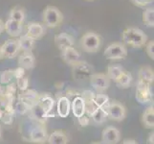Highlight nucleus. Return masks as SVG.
Listing matches in <instances>:
<instances>
[{"label": "nucleus", "instance_id": "f257e3e1", "mask_svg": "<svg viewBox=\"0 0 154 144\" xmlns=\"http://www.w3.org/2000/svg\"><path fill=\"white\" fill-rule=\"evenodd\" d=\"M123 40L132 47L140 48L147 42V36L138 28H126L123 32Z\"/></svg>", "mask_w": 154, "mask_h": 144}, {"label": "nucleus", "instance_id": "f03ea898", "mask_svg": "<svg viewBox=\"0 0 154 144\" xmlns=\"http://www.w3.org/2000/svg\"><path fill=\"white\" fill-rule=\"evenodd\" d=\"M102 45L100 37L94 32H87L81 39V46L82 50L87 53H96L100 50Z\"/></svg>", "mask_w": 154, "mask_h": 144}, {"label": "nucleus", "instance_id": "7ed1b4c3", "mask_svg": "<svg viewBox=\"0 0 154 144\" xmlns=\"http://www.w3.org/2000/svg\"><path fill=\"white\" fill-rule=\"evenodd\" d=\"M63 20V14L57 7L47 6L43 11V21L50 28H55Z\"/></svg>", "mask_w": 154, "mask_h": 144}, {"label": "nucleus", "instance_id": "20e7f679", "mask_svg": "<svg viewBox=\"0 0 154 144\" xmlns=\"http://www.w3.org/2000/svg\"><path fill=\"white\" fill-rule=\"evenodd\" d=\"M105 111L107 114V117L117 122L123 121L126 116V109L125 107L121 104L118 101H112L105 107Z\"/></svg>", "mask_w": 154, "mask_h": 144}, {"label": "nucleus", "instance_id": "39448f33", "mask_svg": "<svg viewBox=\"0 0 154 144\" xmlns=\"http://www.w3.org/2000/svg\"><path fill=\"white\" fill-rule=\"evenodd\" d=\"M103 55L107 60H123V59H125L127 56V49L123 43L114 42V43L108 45L105 48Z\"/></svg>", "mask_w": 154, "mask_h": 144}, {"label": "nucleus", "instance_id": "423d86ee", "mask_svg": "<svg viewBox=\"0 0 154 144\" xmlns=\"http://www.w3.org/2000/svg\"><path fill=\"white\" fill-rule=\"evenodd\" d=\"M111 80L106 74L95 73L90 76V85L97 92H103L110 87Z\"/></svg>", "mask_w": 154, "mask_h": 144}, {"label": "nucleus", "instance_id": "0eeeda50", "mask_svg": "<svg viewBox=\"0 0 154 144\" xmlns=\"http://www.w3.org/2000/svg\"><path fill=\"white\" fill-rule=\"evenodd\" d=\"M136 99L141 104H146L152 99L150 84L139 81L136 88Z\"/></svg>", "mask_w": 154, "mask_h": 144}, {"label": "nucleus", "instance_id": "6e6552de", "mask_svg": "<svg viewBox=\"0 0 154 144\" xmlns=\"http://www.w3.org/2000/svg\"><path fill=\"white\" fill-rule=\"evenodd\" d=\"M121 140V133L116 127L108 126L103 131L102 142L106 144H116Z\"/></svg>", "mask_w": 154, "mask_h": 144}, {"label": "nucleus", "instance_id": "1a4fd4ad", "mask_svg": "<svg viewBox=\"0 0 154 144\" xmlns=\"http://www.w3.org/2000/svg\"><path fill=\"white\" fill-rule=\"evenodd\" d=\"M20 50L17 40H8L1 46V52L3 58L13 59L18 54Z\"/></svg>", "mask_w": 154, "mask_h": 144}, {"label": "nucleus", "instance_id": "9d476101", "mask_svg": "<svg viewBox=\"0 0 154 144\" xmlns=\"http://www.w3.org/2000/svg\"><path fill=\"white\" fill-rule=\"evenodd\" d=\"M60 51H61V56L63 61L67 65L74 66L75 63L79 62V53L76 50V48H74V46L65 47Z\"/></svg>", "mask_w": 154, "mask_h": 144}, {"label": "nucleus", "instance_id": "9b49d317", "mask_svg": "<svg viewBox=\"0 0 154 144\" xmlns=\"http://www.w3.org/2000/svg\"><path fill=\"white\" fill-rule=\"evenodd\" d=\"M4 23H5L4 30L7 32V34L9 36L17 38V37H19L22 34V30H23L22 22H18V21L9 18L6 22H4Z\"/></svg>", "mask_w": 154, "mask_h": 144}, {"label": "nucleus", "instance_id": "f8f14e48", "mask_svg": "<svg viewBox=\"0 0 154 144\" xmlns=\"http://www.w3.org/2000/svg\"><path fill=\"white\" fill-rule=\"evenodd\" d=\"M47 131L41 125L35 126L30 132V141L34 143H44L47 140Z\"/></svg>", "mask_w": 154, "mask_h": 144}, {"label": "nucleus", "instance_id": "ddd939ff", "mask_svg": "<svg viewBox=\"0 0 154 144\" xmlns=\"http://www.w3.org/2000/svg\"><path fill=\"white\" fill-rule=\"evenodd\" d=\"M45 32L46 30L42 24L38 22H31L27 26V33H26V35L29 36L33 40H36L41 39L44 36Z\"/></svg>", "mask_w": 154, "mask_h": 144}, {"label": "nucleus", "instance_id": "4468645a", "mask_svg": "<svg viewBox=\"0 0 154 144\" xmlns=\"http://www.w3.org/2000/svg\"><path fill=\"white\" fill-rule=\"evenodd\" d=\"M55 43L58 47V49L62 50L65 47L75 45V39L70 34L60 33L55 36Z\"/></svg>", "mask_w": 154, "mask_h": 144}, {"label": "nucleus", "instance_id": "2eb2a0df", "mask_svg": "<svg viewBox=\"0 0 154 144\" xmlns=\"http://www.w3.org/2000/svg\"><path fill=\"white\" fill-rule=\"evenodd\" d=\"M35 65V58L33 52H23L18 59V66L23 69H33Z\"/></svg>", "mask_w": 154, "mask_h": 144}, {"label": "nucleus", "instance_id": "dca6fc26", "mask_svg": "<svg viewBox=\"0 0 154 144\" xmlns=\"http://www.w3.org/2000/svg\"><path fill=\"white\" fill-rule=\"evenodd\" d=\"M29 110L31 111L32 116H33L35 120L40 122V123H44L46 119L49 117L48 114H47L45 110L42 108V106L38 103V101H36V102L31 107Z\"/></svg>", "mask_w": 154, "mask_h": 144}, {"label": "nucleus", "instance_id": "f3484780", "mask_svg": "<svg viewBox=\"0 0 154 144\" xmlns=\"http://www.w3.org/2000/svg\"><path fill=\"white\" fill-rule=\"evenodd\" d=\"M57 109V114L60 117H62V118L67 117L71 110V103L69 98L65 97V96H62V97L58 98Z\"/></svg>", "mask_w": 154, "mask_h": 144}, {"label": "nucleus", "instance_id": "a211bd4d", "mask_svg": "<svg viewBox=\"0 0 154 144\" xmlns=\"http://www.w3.org/2000/svg\"><path fill=\"white\" fill-rule=\"evenodd\" d=\"M71 110L73 111V114L77 118L85 114V103L82 96H77L74 98L71 105Z\"/></svg>", "mask_w": 154, "mask_h": 144}, {"label": "nucleus", "instance_id": "6ab92c4d", "mask_svg": "<svg viewBox=\"0 0 154 144\" xmlns=\"http://www.w3.org/2000/svg\"><path fill=\"white\" fill-rule=\"evenodd\" d=\"M94 96H95V93L90 91V90L84 91L82 95L84 103H85V114H87L89 117L93 114V111L97 109V106L94 103Z\"/></svg>", "mask_w": 154, "mask_h": 144}, {"label": "nucleus", "instance_id": "aec40b11", "mask_svg": "<svg viewBox=\"0 0 154 144\" xmlns=\"http://www.w3.org/2000/svg\"><path fill=\"white\" fill-rule=\"evenodd\" d=\"M46 141L50 144H66L69 142V139L64 132L55 131L47 137Z\"/></svg>", "mask_w": 154, "mask_h": 144}, {"label": "nucleus", "instance_id": "412c9836", "mask_svg": "<svg viewBox=\"0 0 154 144\" xmlns=\"http://www.w3.org/2000/svg\"><path fill=\"white\" fill-rule=\"evenodd\" d=\"M139 81H143L148 84H151L154 81V73L153 69L150 66H143L140 68L139 73H138Z\"/></svg>", "mask_w": 154, "mask_h": 144}, {"label": "nucleus", "instance_id": "4be33fe9", "mask_svg": "<svg viewBox=\"0 0 154 144\" xmlns=\"http://www.w3.org/2000/svg\"><path fill=\"white\" fill-rule=\"evenodd\" d=\"M17 41H18V45H19L20 50H22L23 52L33 51L34 47H35V40L30 38L29 36H27V35L21 36L17 40Z\"/></svg>", "mask_w": 154, "mask_h": 144}, {"label": "nucleus", "instance_id": "5701e85b", "mask_svg": "<svg viewBox=\"0 0 154 144\" xmlns=\"http://www.w3.org/2000/svg\"><path fill=\"white\" fill-rule=\"evenodd\" d=\"M132 82V76L129 73H127L125 71H124L121 75L115 80V84L116 86L118 87V88L120 89H126L130 87Z\"/></svg>", "mask_w": 154, "mask_h": 144}, {"label": "nucleus", "instance_id": "b1692460", "mask_svg": "<svg viewBox=\"0 0 154 144\" xmlns=\"http://www.w3.org/2000/svg\"><path fill=\"white\" fill-rule=\"evenodd\" d=\"M142 122L147 129H153L154 127V110L153 107L147 108L142 116Z\"/></svg>", "mask_w": 154, "mask_h": 144}, {"label": "nucleus", "instance_id": "393cba45", "mask_svg": "<svg viewBox=\"0 0 154 144\" xmlns=\"http://www.w3.org/2000/svg\"><path fill=\"white\" fill-rule=\"evenodd\" d=\"M38 93L34 89L31 90H26L25 92H23L19 96V99L22 100L23 102H25L27 105H29L30 107L33 106L36 101L38 99Z\"/></svg>", "mask_w": 154, "mask_h": 144}, {"label": "nucleus", "instance_id": "a878e982", "mask_svg": "<svg viewBox=\"0 0 154 144\" xmlns=\"http://www.w3.org/2000/svg\"><path fill=\"white\" fill-rule=\"evenodd\" d=\"M38 103L42 106V108L45 110V111L48 115L50 116V113L54 107V100L51 97L49 94H43V95H39L38 96Z\"/></svg>", "mask_w": 154, "mask_h": 144}, {"label": "nucleus", "instance_id": "bb28decb", "mask_svg": "<svg viewBox=\"0 0 154 144\" xmlns=\"http://www.w3.org/2000/svg\"><path fill=\"white\" fill-rule=\"evenodd\" d=\"M90 117H92V120L94 121V123L100 125V124H103L106 121V119H107V114H106L104 109L97 108L93 111V114L90 115Z\"/></svg>", "mask_w": 154, "mask_h": 144}, {"label": "nucleus", "instance_id": "cd10ccee", "mask_svg": "<svg viewBox=\"0 0 154 144\" xmlns=\"http://www.w3.org/2000/svg\"><path fill=\"white\" fill-rule=\"evenodd\" d=\"M124 71H125L124 68L119 65H110L107 67V73H106V75L108 76V78L111 80V81L115 82V80L118 78Z\"/></svg>", "mask_w": 154, "mask_h": 144}, {"label": "nucleus", "instance_id": "c85d7f7f", "mask_svg": "<svg viewBox=\"0 0 154 144\" xmlns=\"http://www.w3.org/2000/svg\"><path fill=\"white\" fill-rule=\"evenodd\" d=\"M94 103L97 106V108L105 109V107L109 103V97L103 92H98L94 96Z\"/></svg>", "mask_w": 154, "mask_h": 144}, {"label": "nucleus", "instance_id": "c756f323", "mask_svg": "<svg viewBox=\"0 0 154 144\" xmlns=\"http://www.w3.org/2000/svg\"><path fill=\"white\" fill-rule=\"evenodd\" d=\"M143 22L147 27H153L154 26V10L153 8H148L143 13Z\"/></svg>", "mask_w": 154, "mask_h": 144}, {"label": "nucleus", "instance_id": "7c9ffc66", "mask_svg": "<svg viewBox=\"0 0 154 144\" xmlns=\"http://www.w3.org/2000/svg\"><path fill=\"white\" fill-rule=\"evenodd\" d=\"M9 18L23 23L24 19H25V13H24L23 9L14 8L13 10H11V12L9 14Z\"/></svg>", "mask_w": 154, "mask_h": 144}, {"label": "nucleus", "instance_id": "2f4dec72", "mask_svg": "<svg viewBox=\"0 0 154 144\" xmlns=\"http://www.w3.org/2000/svg\"><path fill=\"white\" fill-rule=\"evenodd\" d=\"M30 108H31V107L29 105H27L25 102H23L22 100L18 99L17 102L15 103L14 110L17 111V114H26L30 110Z\"/></svg>", "mask_w": 154, "mask_h": 144}, {"label": "nucleus", "instance_id": "473e14b6", "mask_svg": "<svg viewBox=\"0 0 154 144\" xmlns=\"http://www.w3.org/2000/svg\"><path fill=\"white\" fill-rule=\"evenodd\" d=\"M14 77V70H5L1 73V83L2 84H8L11 80Z\"/></svg>", "mask_w": 154, "mask_h": 144}, {"label": "nucleus", "instance_id": "72a5a7b5", "mask_svg": "<svg viewBox=\"0 0 154 144\" xmlns=\"http://www.w3.org/2000/svg\"><path fill=\"white\" fill-rule=\"evenodd\" d=\"M146 51L147 56L149 57L151 60H154V41L150 40L146 42Z\"/></svg>", "mask_w": 154, "mask_h": 144}, {"label": "nucleus", "instance_id": "f704fd0d", "mask_svg": "<svg viewBox=\"0 0 154 144\" xmlns=\"http://www.w3.org/2000/svg\"><path fill=\"white\" fill-rule=\"evenodd\" d=\"M17 86L21 90H26L28 87V79L26 77L20 76L17 78Z\"/></svg>", "mask_w": 154, "mask_h": 144}, {"label": "nucleus", "instance_id": "c9c22d12", "mask_svg": "<svg viewBox=\"0 0 154 144\" xmlns=\"http://www.w3.org/2000/svg\"><path fill=\"white\" fill-rule=\"evenodd\" d=\"M151 1L152 0H131V2L137 7H145L147 4H149Z\"/></svg>", "mask_w": 154, "mask_h": 144}, {"label": "nucleus", "instance_id": "e433bc0d", "mask_svg": "<svg viewBox=\"0 0 154 144\" xmlns=\"http://www.w3.org/2000/svg\"><path fill=\"white\" fill-rule=\"evenodd\" d=\"M78 119H79V124H81L82 127H86L87 125H89V116H85V115H82L81 117H78Z\"/></svg>", "mask_w": 154, "mask_h": 144}, {"label": "nucleus", "instance_id": "4c0bfd02", "mask_svg": "<svg viewBox=\"0 0 154 144\" xmlns=\"http://www.w3.org/2000/svg\"><path fill=\"white\" fill-rule=\"evenodd\" d=\"M154 133H150L149 136H148V138H147V143H149V144H153L154 143Z\"/></svg>", "mask_w": 154, "mask_h": 144}, {"label": "nucleus", "instance_id": "58836bf2", "mask_svg": "<svg viewBox=\"0 0 154 144\" xmlns=\"http://www.w3.org/2000/svg\"><path fill=\"white\" fill-rule=\"evenodd\" d=\"M124 144H127V143H132V144H135L137 143L134 139H132V138H125V139H124L123 141Z\"/></svg>", "mask_w": 154, "mask_h": 144}, {"label": "nucleus", "instance_id": "ea45409f", "mask_svg": "<svg viewBox=\"0 0 154 144\" xmlns=\"http://www.w3.org/2000/svg\"><path fill=\"white\" fill-rule=\"evenodd\" d=\"M4 27H5V23L2 19H0V35L2 34V32L4 31Z\"/></svg>", "mask_w": 154, "mask_h": 144}, {"label": "nucleus", "instance_id": "a19ab883", "mask_svg": "<svg viewBox=\"0 0 154 144\" xmlns=\"http://www.w3.org/2000/svg\"><path fill=\"white\" fill-rule=\"evenodd\" d=\"M3 59V56H2V52H1V46H0V60Z\"/></svg>", "mask_w": 154, "mask_h": 144}, {"label": "nucleus", "instance_id": "79ce46f5", "mask_svg": "<svg viewBox=\"0 0 154 144\" xmlns=\"http://www.w3.org/2000/svg\"><path fill=\"white\" fill-rule=\"evenodd\" d=\"M1 136H2V130H1V126H0V138H1Z\"/></svg>", "mask_w": 154, "mask_h": 144}, {"label": "nucleus", "instance_id": "37998d69", "mask_svg": "<svg viewBox=\"0 0 154 144\" xmlns=\"http://www.w3.org/2000/svg\"><path fill=\"white\" fill-rule=\"evenodd\" d=\"M88 1H92V0H88Z\"/></svg>", "mask_w": 154, "mask_h": 144}]
</instances>
